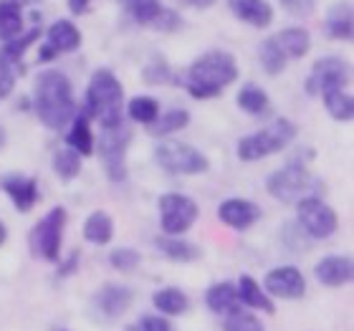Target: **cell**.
I'll return each instance as SVG.
<instances>
[{
  "label": "cell",
  "mask_w": 354,
  "mask_h": 331,
  "mask_svg": "<svg viewBox=\"0 0 354 331\" xmlns=\"http://www.w3.org/2000/svg\"><path fill=\"white\" fill-rule=\"evenodd\" d=\"M33 106H36L38 119L48 129H61L66 126L76 114L74 88L66 74L59 68H46L36 79L33 88Z\"/></svg>",
  "instance_id": "6da1fadb"
},
{
  "label": "cell",
  "mask_w": 354,
  "mask_h": 331,
  "mask_svg": "<svg viewBox=\"0 0 354 331\" xmlns=\"http://www.w3.org/2000/svg\"><path fill=\"white\" fill-rule=\"evenodd\" d=\"M238 79V64L228 51H207L192 61L185 74V88L192 99H215Z\"/></svg>",
  "instance_id": "7a4b0ae2"
},
{
  "label": "cell",
  "mask_w": 354,
  "mask_h": 331,
  "mask_svg": "<svg viewBox=\"0 0 354 331\" xmlns=\"http://www.w3.org/2000/svg\"><path fill=\"white\" fill-rule=\"evenodd\" d=\"M122 102H124V91H122L117 76L111 74L109 68L94 71L86 86V104H84L86 117L99 119L102 126L119 124L122 122Z\"/></svg>",
  "instance_id": "3957f363"
},
{
  "label": "cell",
  "mask_w": 354,
  "mask_h": 331,
  "mask_svg": "<svg viewBox=\"0 0 354 331\" xmlns=\"http://www.w3.org/2000/svg\"><path fill=\"white\" fill-rule=\"evenodd\" d=\"M296 124L291 119H273L271 124L263 126L261 132L248 134L238 142V160L243 162H256V160H263V157H271L281 149H286L291 142L296 140Z\"/></svg>",
  "instance_id": "277c9868"
},
{
  "label": "cell",
  "mask_w": 354,
  "mask_h": 331,
  "mask_svg": "<svg viewBox=\"0 0 354 331\" xmlns=\"http://www.w3.org/2000/svg\"><path fill=\"white\" fill-rule=\"evenodd\" d=\"M319 187H322V182L306 169V164H299V162H288L286 167L276 169L266 180L268 195L273 200L283 202V205H296L304 198H314V192Z\"/></svg>",
  "instance_id": "5b68a950"
},
{
  "label": "cell",
  "mask_w": 354,
  "mask_h": 331,
  "mask_svg": "<svg viewBox=\"0 0 354 331\" xmlns=\"http://www.w3.org/2000/svg\"><path fill=\"white\" fill-rule=\"evenodd\" d=\"M64 225H66V210L64 207H51L41 220L30 228L28 248L30 256L56 263L61 258V240H64Z\"/></svg>",
  "instance_id": "8992f818"
},
{
  "label": "cell",
  "mask_w": 354,
  "mask_h": 331,
  "mask_svg": "<svg viewBox=\"0 0 354 331\" xmlns=\"http://www.w3.org/2000/svg\"><path fill=\"white\" fill-rule=\"evenodd\" d=\"M132 142V129L124 124L102 126V140H99V155H102L104 172L111 182H124L127 180V147Z\"/></svg>",
  "instance_id": "52a82bcc"
},
{
  "label": "cell",
  "mask_w": 354,
  "mask_h": 331,
  "mask_svg": "<svg viewBox=\"0 0 354 331\" xmlns=\"http://www.w3.org/2000/svg\"><path fill=\"white\" fill-rule=\"evenodd\" d=\"M155 160L170 175H203L210 167L207 157L185 142H160L155 147Z\"/></svg>",
  "instance_id": "ba28073f"
},
{
  "label": "cell",
  "mask_w": 354,
  "mask_h": 331,
  "mask_svg": "<svg viewBox=\"0 0 354 331\" xmlns=\"http://www.w3.org/2000/svg\"><path fill=\"white\" fill-rule=\"evenodd\" d=\"M160 228H162L165 236H185L187 230L195 225L198 220V202L187 195H180V192H167L160 198Z\"/></svg>",
  "instance_id": "9c48e42d"
},
{
  "label": "cell",
  "mask_w": 354,
  "mask_h": 331,
  "mask_svg": "<svg viewBox=\"0 0 354 331\" xmlns=\"http://www.w3.org/2000/svg\"><path fill=\"white\" fill-rule=\"evenodd\" d=\"M296 215H299V225L306 236H311L314 240H324L332 238L339 228V218L332 207L326 205L322 198H304L296 202Z\"/></svg>",
  "instance_id": "30bf717a"
},
{
  "label": "cell",
  "mask_w": 354,
  "mask_h": 331,
  "mask_svg": "<svg viewBox=\"0 0 354 331\" xmlns=\"http://www.w3.org/2000/svg\"><path fill=\"white\" fill-rule=\"evenodd\" d=\"M349 82V64L339 56H324L311 66V74L306 79V94L322 96L329 88H344Z\"/></svg>",
  "instance_id": "8fae6325"
},
{
  "label": "cell",
  "mask_w": 354,
  "mask_h": 331,
  "mask_svg": "<svg viewBox=\"0 0 354 331\" xmlns=\"http://www.w3.org/2000/svg\"><path fill=\"white\" fill-rule=\"evenodd\" d=\"M134 301V291L119 283H104L91 299V316L96 321H114L124 314Z\"/></svg>",
  "instance_id": "7c38bea8"
},
{
  "label": "cell",
  "mask_w": 354,
  "mask_h": 331,
  "mask_svg": "<svg viewBox=\"0 0 354 331\" xmlns=\"http://www.w3.org/2000/svg\"><path fill=\"white\" fill-rule=\"evenodd\" d=\"M263 291L268 296L283 299V301H296L306 294V281H304V273L296 265H279V268L266 273Z\"/></svg>",
  "instance_id": "4fadbf2b"
},
{
  "label": "cell",
  "mask_w": 354,
  "mask_h": 331,
  "mask_svg": "<svg viewBox=\"0 0 354 331\" xmlns=\"http://www.w3.org/2000/svg\"><path fill=\"white\" fill-rule=\"evenodd\" d=\"M82 46V30L76 28L74 23L61 18L48 28L46 33V44L41 46V53H38V61H51L61 53H71Z\"/></svg>",
  "instance_id": "5bb4252c"
},
{
  "label": "cell",
  "mask_w": 354,
  "mask_h": 331,
  "mask_svg": "<svg viewBox=\"0 0 354 331\" xmlns=\"http://www.w3.org/2000/svg\"><path fill=\"white\" fill-rule=\"evenodd\" d=\"M0 187L6 190L8 198L13 200V205L18 213H30V210L36 207L38 200H41V190H38L36 177L21 175V172L6 175L0 180Z\"/></svg>",
  "instance_id": "9a60e30c"
},
{
  "label": "cell",
  "mask_w": 354,
  "mask_h": 331,
  "mask_svg": "<svg viewBox=\"0 0 354 331\" xmlns=\"http://www.w3.org/2000/svg\"><path fill=\"white\" fill-rule=\"evenodd\" d=\"M261 207L251 200H243V198H230L225 202H221L218 207V218H221L228 228L233 230H245L251 228L253 223L261 220Z\"/></svg>",
  "instance_id": "2e32d148"
},
{
  "label": "cell",
  "mask_w": 354,
  "mask_h": 331,
  "mask_svg": "<svg viewBox=\"0 0 354 331\" xmlns=\"http://www.w3.org/2000/svg\"><path fill=\"white\" fill-rule=\"evenodd\" d=\"M314 276L322 286L337 288L347 286L354 276V265L349 256H326L314 265Z\"/></svg>",
  "instance_id": "e0dca14e"
},
{
  "label": "cell",
  "mask_w": 354,
  "mask_h": 331,
  "mask_svg": "<svg viewBox=\"0 0 354 331\" xmlns=\"http://www.w3.org/2000/svg\"><path fill=\"white\" fill-rule=\"evenodd\" d=\"M230 13L253 28H266L273 21V6L268 0H228Z\"/></svg>",
  "instance_id": "ac0fdd59"
},
{
  "label": "cell",
  "mask_w": 354,
  "mask_h": 331,
  "mask_svg": "<svg viewBox=\"0 0 354 331\" xmlns=\"http://www.w3.org/2000/svg\"><path fill=\"white\" fill-rule=\"evenodd\" d=\"M273 41L279 44L281 53L288 59H304L306 53H309L311 48V36L306 28H299V26H294V28H283L279 30L276 36H273Z\"/></svg>",
  "instance_id": "d6986e66"
},
{
  "label": "cell",
  "mask_w": 354,
  "mask_h": 331,
  "mask_svg": "<svg viewBox=\"0 0 354 331\" xmlns=\"http://www.w3.org/2000/svg\"><path fill=\"white\" fill-rule=\"evenodd\" d=\"M207 309L213 314H230V311L241 309V299H238V288L230 283V281H221V283H213L205 294Z\"/></svg>",
  "instance_id": "ffe728a7"
},
{
  "label": "cell",
  "mask_w": 354,
  "mask_h": 331,
  "mask_svg": "<svg viewBox=\"0 0 354 331\" xmlns=\"http://www.w3.org/2000/svg\"><path fill=\"white\" fill-rule=\"evenodd\" d=\"M352 8H349V3H334L332 8H329V13H326V36L334 38V41H352Z\"/></svg>",
  "instance_id": "44dd1931"
},
{
  "label": "cell",
  "mask_w": 354,
  "mask_h": 331,
  "mask_svg": "<svg viewBox=\"0 0 354 331\" xmlns=\"http://www.w3.org/2000/svg\"><path fill=\"white\" fill-rule=\"evenodd\" d=\"M236 288H238V299H241V303L248 306V309H259V311H266V314H273V311H276L271 296L259 286V281L253 278V276H241Z\"/></svg>",
  "instance_id": "7402d4cb"
},
{
  "label": "cell",
  "mask_w": 354,
  "mask_h": 331,
  "mask_svg": "<svg viewBox=\"0 0 354 331\" xmlns=\"http://www.w3.org/2000/svg\"><path fill=\"white\" fill-rule=\"evenodd\" d=\"M66 144L74 149L79 157L94 155V134H91V126H88L86 111L74 114V126H71L66 134Z\"/></svg>",
  "instance_id": "603a6c76"
},
{
  "label": "cell",
  "mask_w": 354,
  "mask_h": 331,
  "mask_svg": "<svg viewBox=\"0 0 354 331\" xmlns=\"http://www.w3.org/2000/svg\"><path fill=\"white\" fill-rule=\"evenodd\" d=\"M155 245L160 253H165L170 261H177V263H192V261H198V258L203 256V250H200L195 243L183 240V236L180 238H175V236L157 238Z\"/></svg>",
  "instance_id": "cb8c5ba5"
},
{
  "label": "cell",
  "mask_w": 354,
  "mask_h": 331,
  "mask_svg": "<svg viewBox=\"0 0 354 331\" xmlns=\"http://www.w3.org/2000/svg\"><path fill=\"white\" fill-rule=\"evenodd\" d=\"M23 8L15 0H0V41L8 44L23 33Z\"/></svg>",
  "instance_id": "d4e9b609"
},
{
  "label": "cell",
  "mask_w": 354,
  "mask_h": 331,
  "mask_svg": "<svg viewBox=\"0 0 354 331\" xmlns=\"http://www.w3.org/2000/svg\"><path fill=\"white\" fill-rule=\"evenodd\" d=\"M84 238L94 245H106L114 238V220L109 213L94 210L84 223Z\"/></svg>",
  "instance_id": "484cf974"
},
{
  "label": "cell",
  "mask_w": 354,
  "mask_h": 331,
  "mask_svg": "<svg viewBox=\"0 0 354 331\" xmlns=\"http://www.w3.org/2000/svg\"><path fill=\"white\" fill-rule=\"evenodd\" d=\"M152 303H155V309L160 311L162 316H180V314H185V311L190 309V299L175 286L155 291Z\"/></svg>",
  "instance_id": "4316f807"
},
{
  "label": "cell",
  "mask_w": 354,
  "mask_h": 331,
  "mask_svg": "<svg viewBox=\"0 0 354 331\" xmlns=\"http://www.w3.org/2000/svg\"><path fill=\"white\" fill-rule=\"evenodd\" d=\"M238 106L251 114V117H263L271 111V99L263 88L256 86V84H243L241 91H238Z\"/></svg>",
  "instance_id": "83f0119b"
},
{
  "label": "cell",
  "mask_w": 354,
  "mask_h": 331,
  "mask_svg": "<svg viewBox=\"0 0 354 331\" xmlns=\"http://www.w3.org/2000/svg\"><path fill=\"white\" fill-rule=\"evenodd\" d=\"M322 99H324V106H326V111H329V117L337 119V122H352L354 102L344 88H329V91L322 94Z\"/></svg>",
  "instance_id": "f1b7e54d"
},
{
  "label": "cell",
  "mask_w": 354,
  "mask_h": 331,
  "mask_svg": "<svg viewBox=\"0 0 354 331\" xmlns=\"http://www.w3.org/2000/svg\"><path fill=\"white\" fill-rule=\"evenodd\" d=\"M187 124H190V111L170 109L149 124V134H155V137H167V134H175V132H180V129H185Z\"/></svg>",
  "instance_id": "f546056e"
},
{
  "label": "cell",
  "mask_w": 354,
  "mask_h": 331,
  "mask_svg": "<svg viewBox=\"0 0 354 331\" xmlns=\"http://www.w3.org/2000/svg\"><path fill=\"white\" fill-rule=\"evenodd\" d=\"M41 38V26H33L30 30H26V33H21L18 38H13V41H8L3 48H0V56L10 64V66H15L18 61L23 59V53L28 51V46H33Z\"/></svg>",
  "instance_id": "4dcf8cb0"
},
{
  "label": "cell",
  "mask_w": 354,
  "mask_h": 331,
  "mask_svg": "<svg viewBox=\"0 0 354 331\" xmlns=\"http://www.w3.org/2000/svg\"><path fill=\"white\" fill-rule=\"evenodd\" d=\"M127 114L137 124H152L160 117V102L155 96H134L132 102L127 104Z\"/></svg>",
  "instance_id": "1f68e13d"
},
{
  "label": "cell",
  "mask_w": 354,
  "mask_h": 331,
  "mask_svg": "<svg viewBox=\"0 0 354 331\" xmlns=\"http://www.w3.org/2000/svg\"><path fill=\"white\" fill-rule=\"evenodd\" d=\"M259 56H261V64H263V71L268 76H279L283 68H286V56L281 53L279 44L271 38H266L263 44L259 48Z\"/></svg>",
  "instance_id": "d6a6232c"
},
{
  "label": "cell",
  "mask_w": 354,
  "mask_h": 331,
  "mask_svg": "<svg viewBox=\"0 0 354 331\" xmlns=\"http://www.w3.org/2000/svg\"><path fill=\"white\" fill-rule=\"evenodd\" d=\"M53 172L61 177V180H74L79 172H82V157L76 155L71 147H61L56 155H53Z\"/></svg>",
  "instance_id": "836d02e7"
},
{
  "label": "cell",
  "mask_w": 354,
  "mask_h": 331,
  "mask_svg": "<svg viewBox=\"0 0 354 331\" xmlns=\"http://www.w3.org/2000/svg\"><path fill=\"white\" fill-rule=\"evenodd\" d=\"M223 331H266L261 324L259 316H253L251 311L236 309L225 314V321H223Z\"/></svg>",
  "instance_id": "e575fe53"
},
{
  "label": "cell",
  "mask_w": 354,
  "mask_h": 331,
  "mask_svg": "<svg viewBox=\"0 0 354 331\" xmlns=\"http://www.w3.org/2000/svg\"><path fill=\"white\" fill-rule=\"evenodd\" d=\"M127 10L132 13V18L142 26H152L157 21V15L162 13L160 0H127Z\"/></svg>",
  "instance_id": "d590c367"
},
{
  "label": "cell",
  "mask_w": 354,
  "mask_h": 331,
  "mask_svg": "<svg viewBox=\"0 0 354 331\" xmlns=\"http://www.w3.org/2000/svg\"><path fill=\"white\" fill-rule=\"evenodd\" d=\"M142 256H140V250H134V248H117V250H111V256H109V263L111 268H117V271L122 273H132L137 265H140Z\"/></svg>",
  "instance_id": "8d00e7d4"
},
{
  "label": "cell",
  "mask_w": 354,
  "mask_h": 331,
  "mask_svg": "<svg viewBox=\"0 0 354 331\" xmlns=\"http://www.w3.org/2000/svg\"><path fill=\"white\" fill-rule=\"evenodd\" d=\"M170 79H172L170 66H167V61H165L162 56H155V59L145 66V82L147 84H165V82H170Z\"/></svg>",
  "instance_id": "74e56055"
},
{
  "label": "cell",
  "mask_w": 354,
  "mask_h": 331,
  "mask_svg": "<svg viewBox=\"0 0 354 331\" xmlns=\"http://www.w3.org/2000/svg\"><path fill=\"white\" fill-rule=\"evenodd\" d=\"M127 331H175V326H172L162 314H160V316L147 314V316H140L137 324L127 326Z\"/></svg>",
  "instance_id": "f35d334b"
},
{
  "label": "cell",
  "mask_w": 354,
  "mask_h": 331,
  "mask_svg": "<svg viewBox=\"0 0 354 331\" xmlns=\"http://www.w3.org/2000/svg\"><path fill=\"white\" fill-rule=\"evenodd\" d=\"M15 86V74H13V66L8 64L3 56H0V102L3 99H8L10 96V91H13Z\"/></svg>",
  "instance_id": "ab89813d"
},
{
  "label": "cell",
  "mask_w": 354,
  "mask_h": 331,
  "mask_svg": "<svg viewBox=\"0 0 354 331\" xmlns=\"http://www.w3.org/2000/svg\"><path fill=\"white\" fill-rule=\"evenodd\" d=\"M177 26H180V15H177L175 10H165V8H162V13L157 15V21L152 23V28H157V30H175Z\"/></svg>",
  "instance_id": "60d3db41"
},
{
  "label": "cell",
  "mask_w": 354,
  "mask_h": 331,
  "mask_svg": "<svg viewBox=\"0 0 354 331\" xmlns=\"http://www.w3.org/2000/svg\"><path fill=\"white\" fill-rule=\"evenodd\" d=\"M283 6L296 15H304V13H311V6H314V0H283Z\"/></svg>",
  "instance_id": "b9f144b4"
},
{
  "label": "cell",
  "mask_w": 354,
  "mask_h": 331,
  "mask_svg": "<svg viewBox=\"0 0 354 331\" xmlns=\"http://www.w3.org/2000/svg\"><path fill=\"white\" fill-rule=\"evenodd\" d=\"M76 263H79V250H74L71 256H68V261L66 263H61V268H59V276H71V273L76 271Z\"/></svg>",
  "instance_id": "7bdbcfd3"
},
{
  "label": "cell",
  "mask_w": 354,
  "mask_h": 331,
  "mask_svg": "<svg viewBox=\"0 0 354 331\" xmlns=\"http://www.w3.org/2000/svg\"><path fill=\"white\" fill-rule=\"evenodd\" d=\"M66 6L74 15H84L91 6V0H66Z\"/></svg>",
  "instance_id": "ee69618b"
},
{
  "label": "cell",
  "mask_w": 354,
  "mask_h": 331,
  "mask_svg": "<svg viewBox=\"0 0 354 331\" xmlns=\"http://www.w3.org/2000/svg\"><path fill=\"white\" fill-rule=\"evenodd\" d=\"M183 6H190V8H210L215 0H180Z\"/></svg>",
  "instance_id": "f6af8a7d"
},
{
  "label": "cell",
  "mask_w": 354,
  "mask_h": 331,
  "mask_svg": "<svg viewBox=\"0 0 354 331\" xmlns=\"http://www.w3.org/2000/svg\"><path fill=\"white\" fill-rule=\"evenodd\" d=\"M6 238H8V230H6V225H3V223H0V245L6 243Z\"/></svg>",
  "instance_id": "bcb514c9"
},
{
  "label": "cell",
  "mask_w": 354,
  "mask_h": 331,
  "mask_svg": "<svg viewBox=\"0 0 354 331\" xmlns=\"http://www.w3.org/2000/svg\"><path fill=\"white\" fill-rule=\"evenodd\" d=\"M6 147V129H3V126H0V149Z\"/></svg>",
  "instance_id": "7dc6e473"
},
{
  "label": "cell",
  "mask_w": 354,
  "mask_h": 331,
  "mask_svg": "<svg viewBox=\"0 0 354 331\" xmlns=\"http://www.w3.org/2000/svg\"><path fill=\"white\" fill-rule=\"evenodd\" d=\"M18 6H33V3H41V0H15Z\"/></svg>",
  "instance_id": "c3c4849f"
},
{
  "label": "cell",
  "mask_w": 354,
  "mask_h": 331,
  "mask_svg": "<svg viewBox=\"0 0 354 331\" xmlns=\"http://www.w3.org/2000/svg\"><path fill=\"white\" fill-rule=\"evenodd\" d=\"M61 331H66V329H61Z\"/></svg>",
  "instance_id": "681fc988"
}]
</instances>
